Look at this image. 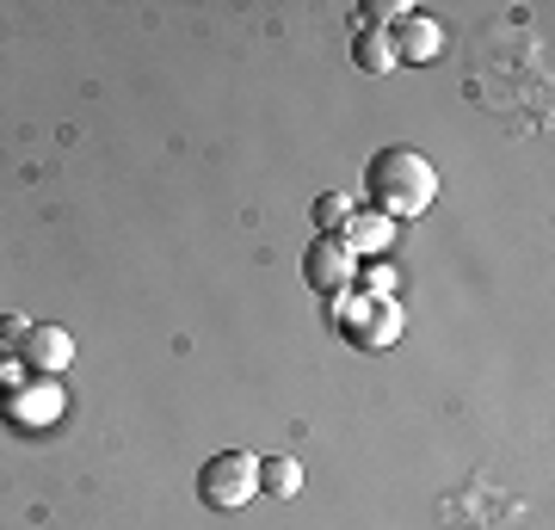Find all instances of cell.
Masks as SVG:
<instances>
[{"mask_svg":"<svg viewBox=\"0 0 555 530\" xmlns=\"http://www.w3.org/2000/svg\"><path fill=\"white\" fill-rule=\"evenodd\" d=\"M364 197H371V210L389 222H408L420 210H433L438 197V167L420 148H377L371 167H364Z\"/></svg>","mask_w":555,"mask_h":530,"instance_id":"1","label":"cell"},{"mask_svg":"<svg viewBox=\"0 0 555 530\" xmlns=\"http://www.w3.org/2000/svg\"><path fill=\"white\" fill-rule=\"evenodd\" d=\"M259 493V456L247 451H217L198 469V500L217 512H241Z\"/></svg>","mask_w":555,"mask_h":530,"instance_id":"2","label":"cell"},{"mask_svg":"<svg viewBox=\"0 0 555 530\" xmlns=\"http://www.w3.org/2000/svg\"><path fill=\"white\" fill-rule=\"evenodd\" d=\"M302 277H309L321 296H334V302H339V296L352 290L358 259L346 254V241H339V235H315L309 247H302Z\"/></svg>","mask_w":555,"mask_h":530,"instance_id":"3","label":"cell"},{"mask_svg":"<svg viewBox=\"0 0 555 530\" xmlns=\"http://www.w3.org/2000/svg\"><path fill=\"white\" fill-rule=\"evenodd\" d=\"M346 314H352V327H346V334H352L358 346H389V339H401V309H396V302H371V296L346 290L339 321H346Z\"/></svg>","mask_w":555,"mask_h":530,"instance_id":"4","label":"cell"},{"mask_svg":"<svg viewBox=\"0 0 555 530\" xmlns=\"http://www.w3.org/2000/svg\"><path fill=\"white\" fill-rule=\"evenodd\" d=\"M389 43H396V62H438L444 56V31H438L426 13H408V20L389 31Z\"/></svg>","mask_w":555,"mask_h":530,"instance_id":"5","label":"cell"},{"mask_svg":"<svg viewBox=\"0 0 555 530\" xmlns=\"http://www.w3.org/2000/svg\"><path fill=\"white\" fill-rule=\"evenodd\" d=\"M25 364L43 376H56L75 364V339H68V327H31V339H25Z\"/></svg>","mask_w":555,"mask_h":530,"instance_id":"6","label":"cell"},{"mask_svg":"<svg viewBox=\"0 0 555 530\" xmlns=\"http://www.w3.org/2000/svg\"><path fill=\"white\" fill-rule=\"evenodd\" d=\"M339 241H346V254H383L389 241H396V222L389 217H377V210H352L346 217V229H339Z\"/></svg>","mask_w":555,"mask_h":530,"instance_id":"7","label":"cell"},{"mask_svg":"<svg viewBox=\"0 0 555 530\" xmlns=\"http://www.w3.org/2000/svg\"><path fill=\"white\" fill-rule=\"evenodd\" d=\"M352 62L364 68V75H396V43H389V31L364 25V31L352 38Z\"/></svg>","mask_w":555,"mask_h":530,"instance_id":"8","label":"cell"},{"mask_svg":"<svg viewBox=\"0 0 555 530\" xmlns=\"http://www.w3.org/2000/svg\"><path fill=\"white\" fill-rule=\"evenodd\" d=\"M259 493L297 500V493H302V463H297V456H259Z\"/></svg>","mask_w":555,"mask_h":530,"instance_id":"9","label":"cell"},{"mask_svg":"<svg viewBox=\"0 0 555 530\" xmlns=\"http://www.w3.org/2000/svg\"><path fill=\"white\" fill-rule=\"evenodd\" d=\"M7 408H13L20 426H38V419H56V413H62V395H56V383H38L31 401H7Z\"/></svg>","mask_w":555,"mask_h":530,"instance_id":"10","label":"cell"},{"mask_svg":"<svg viewBox=\"0 0 555 530\" xmlns=\"http://www.w3.org/2000/svg\"><path fill=\"white\" fill-rule=\"evenodd\" d=\"M352 210H358V204H352L346 192H321V197H315V229H321V235H339Z\"/></svg>","mask_w":555,"mask_h":530,"instance_id":"11","label":"cell"},{"mask_svg":"<svg viewBox=\"0 0 555 530\" xmlns=\"http://www.w3.org/2000/svg\"><path fill=\"white\" fill-rule=\"evenodd\" d=\"M352 284H364V296H371V302H396V290H401V277L389 272V266H364Z\"/></svg>","mask_w":555,"mask_h":530,"instance_id":"12","label":"cell"},{"mask_svg":"<svg viewBox=\"0 0 555 530\" xmlns=\"http://www.w3.org/2000/svg\"><path fill=\"white\" fill-rule=\"evenodd\" d=\"M408 13H414V7H401V0H371V7H364V20L377 25V31H396Z\"/></svg>","mask_w":555,"mask_h":530,"instance_id":"13","label":"cell"},{"mask_svg":"<svg viewBox=\"0 0 555 530\" xmlns=\"http://www.w3.org/2000/svg\"><path fill=\"white\" fill-rule=\"evenodd\" d=\"M25 339H31V321L25 314H7L0 321V346H25Z\"/></svg>","mask_w":555,"mask_h":530,"instance_id":"14","label":"cell"}]
</instances>
